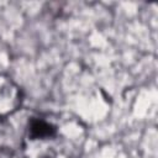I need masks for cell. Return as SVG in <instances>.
Here are the masks:
<instances>
[{
    "label": "cell",
    "mask_w": 158,
    "mask_h": 158,
    "mask_svg": "<svg viewBox=\"0 0 158 158\" xmlns=\"http://www.w3.org/2000/svg\"><path fill=\"white\" fill-rule=\"evenodd\" d=\"M21 104V91L7 78L0 77V116L11 114Z\"/></svg>",
    "instance_id": "obj_1"
},
{
    "label": "cell",
    "mask_w": 158,
    "mask_h": 158,
    "mask_svg": "<svg viewBox=\"0 0 158 158\" xmlns=\"http://www.w3.org/2000/svg\"><path fill=\"white\" fill-rule=\"evenodd\" d=\"M28 133L32 139L49 138L56 135V127L43 120L32 118L28 125Z\"/></svg>",
    "instance_id": "obj_2"
}]
</instances>
